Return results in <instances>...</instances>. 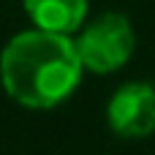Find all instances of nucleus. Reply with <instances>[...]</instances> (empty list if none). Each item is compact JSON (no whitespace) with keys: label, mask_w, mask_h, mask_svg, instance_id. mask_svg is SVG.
<instances>
[{"label":"nucleus","mask_w":155,"mask_h":155,"mask_svg":"<svg viewBox=\"0 0 155 155\" xmlns=\"http://www.w3.org/2000/svg\"><path fill=\"white\" fill-rule=\"evenodd\" d=\"M106 123L120 139H147L155 134V84L125 82L106 104Z\"/></svg>","instance_id":"obj_3"},{"label":"nucleus","mask_w":155,"mask_h":155,"mask_svg":"<svg viewBox=\"0 0 155 155\" xmlns=\"http://www.w3.org/2000/svg\"><path fill=\"white\" fill-rule=\"evenodd\" d=\"M22 8L33 27L74 35L87 22L90 0H22Z\"/></svg>","instance_id":"obj_4"},{"label":"nucleus","mask_w":155,"mask_h":155,"mask_svg":"<svg viewBox=\"0 0 155 155\" xmlns=\"http://www.w3.org/2000/svg\"><path fill=\"white\" fill-rule=\"evenodd\" d=\"M84 74L76 44L41 27L16 33L0 52V84L25 109H54L74 95Z\"/></svg>","instance_id":"obj_1"},{"label":"nucleus","mask_w":155,"mask_h":155,"mask_svg":"<svg viewBox=\"0 0 155 155\" xmlns=\"http://www.w3.org/2000/svg\"><path fill=\"white\" fill-rule=\"evenodd\" d=\"M74 44L84 71L106 76L128 65V60L136 52V33L125 14L104 11L76 30Z\"/></svg>","instance_id":"obj_2"}]
</instances>
